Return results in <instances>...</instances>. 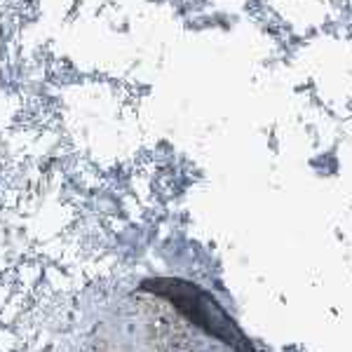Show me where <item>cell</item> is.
I'll return each mask as SVG.
<instances>
[{"label": "cell", "mask_w": 352, "mask_h": 352, "mask_svg": "<svg viewBox=\"0 0 352 352\" xmlns=\"http://www.w3.org/2000/svg\"><path fill=\"white\" fill-rule=\"evenodd\" d=\"M275 10L277 8L272 0H242L240 12L244 14L247 21H258V19H265L268 14H272Z\"/></svg>", "instance_id": "obj_1"}, {"label": "cell", "mask_w": 352, "mask_h": 352, "mask_svg": "<svg viewBox=\"0 0 352 352\" xmlns=\"http://www.w3.org/2000/svg\"><path fill=\"white\" fill-rule=\"evenodd\" d=\"M106 24H109L116 33H129V31H132V19H129L124 12H120V10H113V12L106 16Z\"/></svg>", "instance_id": "obj_2"}]
</instances>
